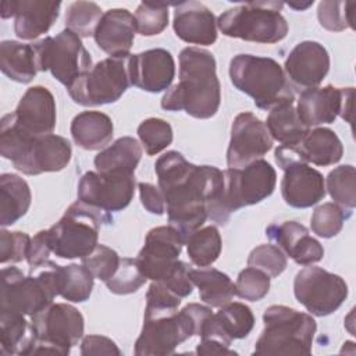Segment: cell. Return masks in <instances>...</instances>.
Masks as SVG:
<instances>
[{"instance_id": "cell-32", "label": "cell", "mask_w": 356, "mask_h": 356, "mask_svg": "<svg viewBox=\"0 0 356 356\" xmlns=\"http://www.w3.org/2000/svg\"><path fill=\"white\" fill-rule=\"evenodd\" d=\"M189 277L193 285L197 286L200 299L211 307H221L236 295L232 280L217 268H191Z\"/></svg>"}, {"instance_id": "cell-48", "label": "cell", "mask_w": 356, "mask_h": 356, "mask_svg": "<svg viewBox=\"0 0 356 356\" xmlns=\"http://www.w3.org/2000/svg\"><path fill=\"white\" fill-rule=\"evenodd\" d=\"M31 236L21 231H0V263H18L26 259Z\"/></svg>"}, {"instance_id": "cell-29", "label": "cell", "mask_w": 356, "mask_h": 356, "mask_svg": "<svg viewBox=\"0 0 356 356\" xmlns=\"http://www.w3.org/2000/svg\"><path fill=\"white\" fill-rule=\"evenodd\" d=\"M142 157V146L132 136H122L100 150L93 163L97 172L134 175Z\"/></svg>"}, {"instance_id": "cell-16", "label": "cell", "mask_w": 356, "mask_h": 356, "mask_svg": "<svg viewBox=\"0 0 356 356\" xmlns=\"http://www.w3.org/2000/svg\"><path fill=\"white\" fill-rule=\"evenodd\" d=\"M135 193V174L85 172L78 184V200L104 213L125 209Z\"/></svg>"}, {"instance_id": "cell-54", "label": "cell", "mask_w": 356, "mask_h": 356, "mask_svg": "<svg viewBox=\"0 0 356 356\" xmlns=\"http://www.w3.org/2000/svg\"><path fill=\"white\" fill-rule=\"evenodd\" d=\"M197 355H236L235 350L229 349V346L224 345L217 339L202 338L199 345L196 346Z\"/></svg>"}, {"instance_id": "cell-6", "label": "cell", "mask_w": 356, "mask_h": 356, "mask_svg": "<svg viewBox=\"0 0 356 356\" xmlns=\"http://www.w3.org/2000/svg\"><path fill=\"white\" fill-rule=\"evenodd\" d=\"M29 271L31 274L25 275L13 266L1 270L0 312L33 316L53 303L58 295L56 261L49 260Z\"/></svg>"}, {"instance_id": "cell-43", "label": "cell", "mask_w": 356, "mask_h": 356, "mask_svg": "<svg viewBox=\"0 0 356 356\" xmlns=\"http://www.w3.org/2000/svg\"><path fill=\"white\" fill-rule=\"evenodd\" d=\"M353 1H320L317 18L323 28L332 32H341L346 28H355Z\"/></svg>"}, {"instance_id": "cell-30", "label": "cell", "mask_w": 356, "mask_h": 356, "mask_svg": "<svg viewBox=\"0 0 356 356\" xmlns=\"http://www.w3.org/2000/svg\"><path fill=\"white\" fill-rule=\"evenodd\" d=\"M32 200L29 185L17 174L0 175V225L8 227L22 218Z\"/></svg>"}, {"instance_id": "cell-36", "label": "cell", "mask_w": 356, "mask_h": 356, "mask_svg": "<svg viewBox=\"0 0 356 356\" xmlns=\"http://www.w3.org/2000/svg\"><path fill=\"white\" fill-rule=\"evenodd\" d=\"M185 245L191 261L197 267L211 266L222 248L221 235L216 225L200 227L188 238Z\"/></svg>"}, {"instance_id": "cell-25", "label": "cell", "mask_w": 356, "mask_h": 356, "mask_svg": "<svg viewBox=\"0 0 356 356\" xmlns=\"http://www.w3.org/2000/svg\"><path fill=\"white\" fill-rule=\"evenodd\" d=\"M266 235L277 243L296 264L310 266L324 257L323 245L309 235V229L296 221L271 224Z\"/></svg>"}, {"instance_id": "cell-55", "label": "cell", "mask_w": 356, "mask_h": 356, "mask_svg": "<svg viewBox=\"0 0 356 356\" xmlns=\"http://www.w3.org/2000/svg\"><path fill=\"white\" fill-rule=\"evenodd\" d=\"M312 4H313V0H312V1H307V3H305V4H302V3H300V4H299V3H288L289 7H292V8L298 10V11L306 10V8H309Z\"/></svg>"}, {"instance_id": "cell-52", "label": "cell", "mask_w": 356, "mask_h": 356, "mask_svg": "<svg viewBox=\"0 0 356 356\" xmlns=\"http://www.w3.org/2000/svg\"><path fill=\"white\" fill-rule=\"evenodd\" d=\"M81 355L92 356V355H115L120 356L121 350L115 345V342L103 335H86L81 342Z\"/></svg>"}, {"instance_id": "cell-31", "label": "cell", "mask_w": 356, "mask_h": 356, "mask_svg": "<svg viewBox=\"0 0 356 356\" xmlns=\"http://www.w3.org/2000/svg\"><path fill=\"white\" fill-rule=\"evenodd\" d=\"M0 68L10 79L19 83H29L38 72L33 44L3 40L0 43Z\"/></svg>"}, {"instance_id": "cell-45", "label": "cell", "mask_w": 356, "mask_h": 356, "mask_svg": "<svg viewBox=\"0 0 356 356\" xmlns=\"http://www.w3.org/2000/svg\"><path fill=\"white\" fill-rule=\"evenodd\" d=\"M286 264L288 261L284 252L277 245L271 243H263L256 246L248 257L249 267L261 270L270 278H275L282 274L286 268Z\"/></svg>"}, {"instance_id": "cell-37", "label": "cell", "mask_w": 356, "mask_h": 356, "mask_svg": "<svg viewBox=\"0 0 356 356\" xmlns=\"http://www.w3.org/2000/svg\"><path fill=\"white\" fill-rule=\"evenodd\" d=\"M214 317L222 334L231 342L248 337L254 325V316L250 307L241 302L225 303L217 313H214Z\"/></svg>"}, {"instance_id": "cell-26", "label": "cell", "mask_w": 356, "mask_h": 356, "mask_svg": "<svg viewBox=\"0 0 356 356\" xmlns=\"http://www.w3.org/2000/svg\"><path fill=\"white\" fill-rule=\"evenodd\" d=\"M136 32L135 18L127 8H111L103 14L95 31L96 44L110 57L129 56Z\"/></svg>"}, {"instance_id": "cell-9", "label": "cell", "mask_w": 356, "mask_h": 356, "mask_svg": "<svg viewBox=\"0 0 356 356\" xmlns=\"http://www.w3.org/2000/svg\"><path fill=\"white\" fill-rule=\"evenodd\" d=\"M275 184L277 172L264 159L254 160L241 168L225 170L214 222L225 225L234 211L268 197L274 192Z\"/></svg>"}, {"instance_id": "cell-5", "label": "cell", "mask_w": 356, "mask_h": 356, "mask_svg": "<svg viewBox=\"0 0 356 356\" xmlns=\"http://www.w3.org/2000/svg\"><path fill=\"white\" fill-rule=\"evenodd\" d=\"M264 328L256 341L253 355H310L317 324L312 314L273 305L264 310Z\"/></svg>"}, {"instance_id": "cell-46", "label": "cell", "mask_w": 356, "mask_h": 356, "mask_svg": "<svg viewBox=\"0 0 356 356\" xmlns=\"http://www.w3.org/2000/svg\"><path fill=\"white\" fill-rule=\"evenodd\" d=\"M270 277L259 268L248 267L238 274L235 282L236 295L249 302L261 300L270 291Z\"/></svg>"}, {"instance_id": "cell-50", "label": "cell", "mask_w": 356, "mask_h": 356, "mask_svg": "<svg viewBox=\"0 0 356 356\" xmlns=\"http://www.w3.org/2000/svg\"><path fill=\"white\" fill-rule=\"evenodd\" d=\"M181 298L172 293L163 282L152 281L146 293V307L152 310H178Z\"/></svg>"}, {"instance_id": "cell-35", "label": "cell", "mask_w": 356, "mask_h": 356, "mask_svg": "<svg viewBox=\"0 0 356 356\" xmlns=\"http://www.w3.org/2000/svg\"><path fill=\"white\" fill-rule=\"evenodd\" d=\"M58 295L74 303L86 302L93 289L95 277L82 264L60 266L56 263Z\"/></svg>"}, {"instance_id": "cell-12", "label": "cell", "mask_w": 356, "mask_h": 356, "mask_svg": "<svg viewBox=\"0 0 356 356\" xmlns=\"http://www.w3.org/2000/svg\"><path fill=\"white\" fill-rule=\"evenodd\" d=\"M128 58L107 57L96 63L68 88V95L85 107L115 103L131 86Z\"/></svg>"}, {"instance_id": "cell-1", "label": "cell", "mask_w": 356, "mask_h": 356, "mask_svg": "<svg viewBox=\"0 0 356 356\" xmlns=\"http://www.w3.org/2000/svg\"><path fill=\"white\" fill-rule=\"evenodd\" d=\"M154 171L164 196L168 225L186 243L207 218L216 220L224 171L214 165H195L175 150L160 156Z\"/></svg>"}, {"instance_id": "cell-17", "label": "cell", "mask_w": 356, "mask_h": 356, "mask_svg": "<svg viewBox=\"0 0 356 356\" xmlns=\"http://www.w3.org/2000/svg\"><path fill=\"white\" fill-rule=\"evenodd\" d=\"M271 147L273 138L266 124L249 111L239 113L231 125V138L227 149L228 168H241L263 159Z\"/></svg>"}, {"instance_id": "cell-13", "label": "cell", "mask_w": 356, "mask_h": 356, "mask_svg": "<svg viewBox=\"0 0 356 356\" xmlns=\"http://www.w3.org/2000/svg\"><path fill=\"white\" fill-rule=\"evenodd\" d=\"M195 332V324L184 307L179 312L145 309L142 331L134 352L136 356L171 355Z\"/></svg>"}, {"instance_id": "cell-20", "label": "cell", "mask_w": 356, "mask_h": 356, "mask_svg": "<svg viewBox=\"0 0 356 356\" xmlns=\"http://www.w3.org/2000/svg\"><path fill=\"white\" fill-rule=\"evenodd\" d=\"M128 71L131 85L150 93L164 92L175 75V63L165 49H150L129 54Z\"/></svg>"}, {"instance_id": "cell-10", "label": "cell", "mask_w": 356, "mask_h": 356, "mask_svg": "<svg viewBox=\"0 0 356 356\" xmlns=\"http://www.w3.org/2000/svg\"><path fill=\"white\" fill-rule=\"evenodd\" d=\"M83 316L68 303H51L31 316L32 341L26 355L65 356L83 335Z\"/></svg>"}, {"instance_id": "cell-38", "label": "cell", "mask_w": 356, "mask_h": 356, "mask_svg": "<svg viewBox=\"0 0 356 356\" xmlns=\"http://www.w3.org/2000/svg\"><path fill=\"white\" fill-rule=\"evenodd\" d=\"M327 191L332 200L346 210L356 206V171L350 164L339 165L327 177Z\"/></svg>"}, {"instance_id": "cell-39", "label": "cell", "mask_w": 356, "mask_h": 356, "mask_svg": "<svg viewBox=\"0 0 356 356\" xmlns=\"http://www.w3.org/2000/svg\"><path fill=\"white\" fill-rule=\"evenodd\" d=\"M103 14L100 6L93 1H74L67 8L65 26L79 38H89L95 35Z\"/></svg>"}, {"instance_id": "cell-34", "label": "cell", "mask_w": 356, "mask_h": 356, "mask_svg": "<svg viewBox=\"0 0 356 356\" xmlns=\"http://www.w3.org/2000/svg\"><path fill=\"white\" fill-rule=\"evenodd\" d=\"M31 323L25 314L15 312H0V353L26 355L32 341Z\"/></svg>"}, {"instance_id": "cell-3", "label": "cell", "mask_w": 356, "mask_h": 356, "mask_svg": "<svg viewBox=\"0 0 356 356\" xmlns=\"http://www.w3.org/2000/svg\"><path fill=\"white\" fill-rule=\"evenodd\" d=\"M0 153L26 175L57 172L67 167L72 149L67 138L47 134L35 136L21 129L13 113L0 121Z\"/></svg>"}, {"instance_id": "cell-24", "label": "cell", "mask_w": 356, "mask_h": 356, "mask_svg": "<svg viewBox=\"0 0 356 356\" xmlns=\"http://www.w3.org/2000/svg\"><path fill=\"white\" fill-rule=\"evenodd\" d=\"M172 28L175 35L191 44L209 46L217 40V21L214 14L199 1L174 4Z\"/></svg>"}, {"instance_id": "cell-27", "label": "cell", "mask_w": 356, "mask_h": 356, "mask_svg": "<svg viewBox=\"0 0 356 356\" xmlns=\"http://www.w3.org/2000/svg\"><path fill=\"white\" fill-rule=\"evenodd\" d=\"M292 147L300 161L321 167L338 163L343 154V146L338 135L332 129L323 127L309 129L302 140Z\"/></svg>"}, {"instance_id": "cell-40", "label": "cell", "mask_w": 356, "mask_h": 356, "mask_svg": "<svg viewBox=\"0 0 356 356\" xmlns=\"http://www.w3.org/2000/svg\"><path fill=\"white\" fill-rule=\"evenodd\" d=\"M146 281L147 278L140 271L136 257H122L120 259V264L113 277L104 284L111 293L129 295L136 292Z\"/></svg>"}, {"instance_id": "cell-8", "label": "cell", "mask_w": 356, "mask_h": 356, "mask_svg": "<svg viewBox=\"0 0 356 356\" xmlns=\"http://www.w3.org/2000/svg\"><path fill=\"white\" fill-rule=\"evenodd\" d=\"M107 213L82 202L72 203L64 216L47 229L51 252L61 259H82L97 245L103 222H108Z\"/></svg>"}, {"instance_id": "cell-23", "label": "cell", "mask_w": 356, "mask_h": 356, "mask_svg": "<svg viewBox=\"0 0 356 356\" xmlns=\"http://www.w3.org/2000/svg\"><path fill=\"white\" fill-rule=\"evenodd\" d=\"M17 125L25 132L40 136L51 134L56 127V100L44 86H31L13 113Z\"/></svg>"}, {"instance_id": "cell-4", "label": "cell", "mask_w": 356, "mask_h": 356, "mask_svg": "<svg viewBox=\"0 0 356 356\" xmlns=\"http://www.w3.org/2000/svg\"><path fill=\"white\" fill-rule=\"evenodd\" d=\"M232 85L250 96L254 106L271 110L278 104L295 102V95L284 68L270 57L236 54L229 63Z\"/></svg>"}, {"instance_id": "cell-28", "label": "cell", "mask_w": 356, "mask_h": 356, "mask_svg": "<svg viewBox=\"0 0 356 356\" xmlns=\"http://www.w3.org/2000/svg\"><path fill=\"white\" fill-rule=\"evenodd\" d=\"M114 125L111 118L95 110L76 114L71 122V135L74 142L85 150H100L113 139Z\"/></svg>"}, {"instance_id": "cell-51", "label": "cell", "mask_w": 356, "mask_h": 356, "mask_svg": "<svg viewBox=\"0 0 356 356\" xmlns=\"http://www.w3.org/2000/svg\"><path fill=\"white\" fill-rule=\"evenodd\" d=\"M51 253V248L49 243L47 229L39 231L33 238H31V243L26 252V261L29 270H35L49 261V256Z\"/></svg>"}, {"instance_id": "cell-15", "label": "cell", "mask_w": 356, "mask_h": 356, "mask_svg": "<svg viewBox=\"0 0 356 356\" xmlns=\"http://www.w3.org/2000/svg\"><path fill=\"white\" fill-rule=\"evenodd\" d=\"M355 88H310L300 92L296 113L305 127L331 124L339 115L352 124Z\"/></svg>"}, {"instance_id": "cell-49", "label": "cell", "mask_w": 356, "mask_h": 356, "mask_svg": "<svg viewBox=\"0 0 356 356\" xmlns=\"http://www.w3.org/2000/svg\"><path fill=\"white\" fill-rule=\"evenodd\" d=\"M191 268L192 267L188 263L177 260L168 274L160 282H163L172 293H175L181 299L186 298L193 291V282L189 277Z\"/></svg>"}, {"instance_id": "cell-42", "label": "cell", "mask_w": 356, "mask_h": 356, "mask_svg": "<svg viewBox=\"0 0 356 356\" xmlns=\"http://www.w3.org/2000/svg\"><path fill=\"white\" fill-rule=\"evenodd\" d=\"M138 136L149 156L164 150L172 142V128L163 118H146L138 127Z\"/></svg>"}, {"instance_id": "cell-53", "label": "cell", "mask_w": 356, "mask_h": 356, "mask_svg": "<svg viewBox=\"0 0 356 356\" xmlns=\"http://www.w3.org/2000/svg\"><path fill=\"white\" fill-rule=\"evenodd\" d=\"M138 189H139L140 203L149 213L157 214V216L164 214L165 203H164V196L159 186L149 182H139Z\"/></svg>"}, {"instance_id": "cell-7", "label": "cell", "mask_w": 356, "mask_h": 356, "mask_svg": "<svg viewBox=\"0 0 356 356\" xmlns=\"http://www.w3.org/2000/svg\"><path fill=\"white\" fill-rule=\"evenodd\" d=\"M282 1H252L225 10L217 19L222 35L248 42L273 44L288 33V22L281 14Z\"/></svg>"}, {"instance_id": "cell-18", "label": "cell", "mask_w": 356, "mask_h": 356, "mask_svg": "<svg viewBox=\"0 0 356 356\" xmlns=\"http://www.w3.org/2000/svg\"><path fill=\"white\" fill-rule=\"evenodd\" d=\"M184 245V239L171 225L152 228L136 256L140 271L147 280L161 281L178 260Z\"/></svg>"}, {"instance_id": "cell-47", "label": "cell", "mask_w": 356, "mask_h": 356, "mask_svg": "<svg viewBox=\"0 0 356 356\" xmlns=\"http://www.w3.org/2000/svg\"><path fill=\"white\" fill-rule=\"evenodd\" d=\"M118 253L106 246V245H96V248L85 257H82V264L92 273V275L103 282L110 280L115 273L120 264Z\"/></svg>"}, {"instance_id": "cell-44", "label": "cell", "mask_w": 356, "mask_h": 356, "mask_svg": "<svg viewBox=\"0 0 356 356\" xmlns=\"http://www.w3.org/2000/svg\"><path fill=\"white\" fill-rule=\"evenodd\" d=\"M134 18L138 33L142 36L159 35L168 25V4L140 3L135 11Z\"/></svg>"}, {"instance_id": "cell-14", "label": "cell", "mask_w": 356, "mask_h": 356, "mask_svg": "<svg viewBox=\"0 0 356 356\" xmlns=\"http://www.w3.org/2000/svg\"><path fill=\"white\" fill-rule=\"evenodd\" d=\"M345 280L321 267L302 268L293 281V293L306 310L318 317L334 313L348 298Z\"/></svg>"}, {"instance_id": "cell-33", "label": "cell", "mask_w": 356, "mask_h": 356, "mask_svg": "<svg viewBox=\"0 0 356 356\" xmlns=\"http://www.w3.org/2000/svg\"><path fill=\"white\" fill-rule=\"evenodd\" d=\"M264 124L271 138L286 146H296L310 129L299 120L293 102H286L271 108Z\"/></svg>"}, {"instance_id": "cell-21", "label": "cell", "mask_w": 356, "mask_h": 356, "mask_svg": "<svg viewBox=\"0 0 356 356\" xmlns=\"http://www.w3.org/2000/svg\"><path fill=\"white\" fill-rule=\"evenodd\" d=\"M330 70L327 49L314 40L298 43L288 54L284 71L286 78L296 86L305 89L317 88Z\"/></svg>"}, {"instance_id": "cell-2", "label": "cell", "mask_w": 356, "mask_h": 356, "mask_svg": "<svg viewBox=\"0 0 356 356\" xmlns=\"http://www.w3.org/2000/svg\"><path fill=\"white\" fill-rule=\"evenodd\" d=\"M221 103V86L214 56L200 47H185L179 53V82L168 88L161 99L167 111L184 110L188 115L207 120Z\"/></svg>"}, {"instance_id": "cell-22", "label": "cell", "mask_w": 356, "mask_h": 356, "mask_svg": "<svg viewBox=\"0 0 356 356\" xmlns=\"http://www.w3.org/2000/svg\"><path fill=\"white\" fill-rule=\"evenodd\" d=\"M281 193L284 202L295 209H306L325 196L323 174L303 161H292L282 167Z\"/></svg>"}, {"instance_id": "cell-19", "label": "cell", "mask_w": 356, "mask_h": 356, "mask_svg": "<svg viewBox=\"0 0 356 356\" xmlns=\"http://www.w3.org/2000/svg\"><path fill=\"white\" fill-rule=\"evenodd\" d=\"M60 1L11 0L1 4V18L14 17V32L22 40H33L46 33L60 14Z\"/></svg>"}, {"instance_id": "cell-41", "label": "cell", "mask_w": 356, "mask_h": 356, "mask_svg": "<svg viewBox=\"0 0 356 356\" xmlns=\"http://www.w3.org/2000/svg\"><path fill=\"white\" fill-rule=\"evenodd\" d=\"M345 211H350L346 209H342L337 203L328 202L323 203L318 207L314 209L310 220L312 231L320 236V238H332L338 235L343 227L345 220L350 214H345Z\"/></svg>"}, {"instance_id": "cell-11", "label": "cell", "mask_w": 356, "mask_h": 356, "mask_svg": "<svg viewBox=\"0 0 356 356\" xmlns=\"http://www.w3.org/2000/svg\"><path fill=\"white\" fill-rule=\"evenodd\" d=\"M32 44L38 71H50L67 89L93 67L81 38L67 28L56 36H47Z\"/></svg>"}]
</instances>
